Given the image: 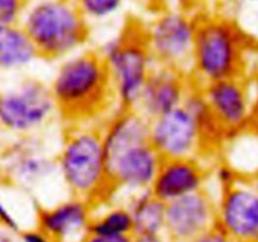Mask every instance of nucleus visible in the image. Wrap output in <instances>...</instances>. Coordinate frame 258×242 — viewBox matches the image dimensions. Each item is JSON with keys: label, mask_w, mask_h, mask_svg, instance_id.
<instances>
[{"label": "nucleus", "mask_w": 258, "mask_h": 242, "mask_svg": "<svg viewBox=\"0 0 258 242\" xmlns=\"http://www.w3.org/2000/svg\"><path fill=\"white\" fill-rule=\"evenodd\" d=\"M49 90L66 125L93 124L116 108L107 70L98 50L82 49L59 60Z\"/></svg>", "instance_id": "obj_1"}, {"label": "nucleus", "mask_w": 258, "mask_h": 242, "mask_svg": "<svg viewBox=\"0 0 258 242\" xmlns=\"http://www.w3.org/2000/svg\"><path fill=\"white\" fill-rule=\"evenodd\" d=\"M226 138L212 116L203 91L196 85L183 105L150 120L149 143L163 159H213Z\"/></svg>", "instance_id": "obj_2"}, {"label": "nucleus", "mask_w": 258, "mask_h": 242, "mask_svg": "<svg viewBox=\"0 0 258 242\" xmlns=\"http://www.w3.org/2000/svg\"><path fill=\"white\" fill-rule=\"evenodd\" d=\"M55 158L59 180L67 194L93 204L113 198L110 160L100 126L66 125Z\"/></svg>", "instance_id": "obj_3"}, {"label": "nucleus", "mask_w": 258, "mask_h": 242, "mask_svg": "<svg viewBox=\"0 0 258 242\" xmlns=\"http://www.w3.org/2000/svg\"><path fill=\"white\" fill-rule=\"evenodd\" d=\"M248 47V38L233 20L216 14L197 17L188 73L193 85L204 87L227 78L244 77Z\"/></svg>", "instance_id": "obj_4"}, {"label": "nucleus", "mask_w": 258, "mask_h": 242, "mask_svg": "<svg viewBox=\"0 0 258 242\" xmlns=\"http://www.w3.org/2000/svg\"><path fill=\"white\" fill-rule=\"evenodd\" d=\"M20 25L43 59L59 62L85 49L90 39V23L75 0H35Z\"/></svg>", "instance_id": "obj_5"}, {"label": "nucleus", "mask_w": 258, "mask_h": 242, "mask_svg": "<svg viewBox=\"0 0 258 242\" xmlns=\"http://www.w3.org/2000/svg\"><path fill=\"white\" fill-rule=\"evenodd\" d=\"M107 70L116 108H136L143 88L156 67L145 44L143 27L128 25L98 48Z\"/></svg>", "instance_id": "obj_6"}, {"label": "nucleus", "mask_w": 258, "mask_h": 242, "mask_svg": "<svg viewBox=\"0 0 258 242\" xmlns=\"http://www.w3.org/2000/svg\"><path fill=\"white\" fill-rule=\"evenodd\" d=\"M197 32L190 12L164 8L143 27L145 44L156 66L189 73Z\"/></svg>", "instance_id": "obj_7"}, {"label": "nucleus", "mask_w": 258, "mask_h": 242, "mask_svg": "<svg viewBox=\"0 0 258 242\" xmlns=\"http://www.w3.org/2000/svg\"><path fill=\"white\" fill-rule=\"evenodd\" d=\"M59 118L48 83L27 78L0 93V126L30 136Z\"/></svg>", "instance_id": "obj_8"}, {"label": "nucleus", "mask_w": 258, "mask_h": 242, "mask_svg": "<svg viewBox=\"0 0 258 242\" xmlns=\"http://www.w3.org/2000/svg\"><path fill=\"white\" fill-rule=\"evenodd\" d=\"M201 88L212 116L227 136L257 123L258 86L251 78H227Z\"/></svg>", "instance_id": "obj_9"}, {"label": "nucleus", "mask_w": 258, "mask_h": 242, "mask_svg": "<svg viewBox=\"0 0 258 242\" xmlns=\"http://www.w3.org/2000/svg\"><path fill=\"white\" fill-rule=\"evenodd\" d=\"M217 227L234 242H258V186L241 179L217 197Z\"/></svg>", "instance_id": "obj_10"}, {"label": "nucleus", "mask_w": 258, "mask_h": 242, "mask_svg": "<svg viewBox=\"0 0 258 242\" xmlns=\"http://www.w3.org/2000/svg\"><path fill=\"white\" fill-rule=\"evenodd\" d=\"M110 160L113 198L125 201L134 194L150 191L163 156L150 143L127 149Z\"/></svg>", "instance_id": "obj_11"}, {"label": "nucleus", "mask_w": 258, "mask_h": 242, "mask_svg": "<svg viewBox=\"0 0 258 242\" xmlns=\"http://www.w3.org/2000/svg\"><path fill=\"white\" fill-rule=\"evenodd\" d=\"M217 226V198L208 189L166 203L164 234L170 242H188Z\"/></svg>", "instance_id": "obj_12"}, {"label": "nucleus", "mask_w": 258, "mask_h": 242, "mask_svg": "<svg viewBox=\"0 0 258 242\" xmlns=\"http://www.w3.org/2000/svg\"><path fill=\"white\" fill-rule=\"evenodd\" d=\"M93 203L81 197L66 194L63 198L42 207L37 214V227L53 242H83L91 232Z\"/></svg>", "instance_id": "obj_13"}, {"label": "nucleus", "mask_w": 258, "mask_h": 242, "mask_svg": "<svg viewBox=\"0 0 258 242\" xmlns=\"http://www.w3.org/2000/svg\"><path fill=\"white\" fill-rule=\"evenodd\" d=\"M212 159H163L150 192L164 203L208 189Z\"/></svg>", "instance_id": "obj_14"}, {"label": "nucleus", "mask_w": 258, "mask_h": 242, "mask_svg": "<svg viewBox=\"0 0 258 242\" xmlns=\"http://www.w3.org/2000/svg\"><path fill=\"white\" fill-rule=\"evenodd\" d=\"M191 87L188 73L156 66L144 86L136 110L153 120L183 105Z\"/></svg>", "instance_id": "obj_15"}, {"label": "nucleus", "mask_w": 258, "mask_h": 242, "mask_svg": "<svg viewBox=\"0 0 258 242\" xmlns=\"http://www.w3.org/2000/svg\"><path fill=\"white\" fill-rule=\"evenodd\" d=\"M55 153H50L39 139H28L13 150L8 170L12 178L28 189L60 183ZM62 184V183H60Z\"/></svg>", "instance_id": "obj_16"}, {"label": "nucleus", "mask_w": 258, "mask_h": 242, "mask_svg": "<svg viewBox=\"0 0 258 242\" xmlns=\"http://www.w3.org/2000/svg\"><path fill=\"white\" fill-rule=\"evenodd\" d=\"M98 126L108 159L149 143L150 120L136 108H115Z\"/></svg>", "instance_id": "obj_17"}, {"label": "nucleus", "mask_w": 258, "mask_h": 242, "mask_svg": "<svg viewBox=\"0 0 258 242\" xmlns=\"http://www.w3.org/2000/svg\"><path fill=\"white\" fill-rule=\"evenodd\" d=\"M217 158L228 164L241 179L253 180L258 174V123L227 136Z\"/></svg>", "instance_id": "obj_18"}, {"label": "nucleus", "mask_w": 258, "mask_h": 242, "mask_svg": "<svg viewBox=\"0 0 258 242\" xmlns=\"http://www.w3.org/2000/svg\"><path fill=\"white\" fill-rule=\"evenodd\" d=\"M38 58L37 48L22 25L0 28V71L22 70Z\"/></svg>", "instance_id": "obj_19"}, {"label": "nucleus", "mask_w": 258, "mask_h": 242, "mask_svg": "<svg viewBox=\"0 0 258 242\" xmlns=\"http://www.w3.org/2000/svg\"><path fill=\"white\" fill-rule=\"evenodd\" d=\"M125 203L133 217L134 234H164L166 203L150 191L134 194Z\"/></svg>", "instance_id": "obj_20"}, {"label": "nucleus", "mask_w": 258, "mask_h": 242, "mask_svg": "<svg viewBox=\"0 0 258 242\" xmlns=\"http://www.w3.org/2000/svg\"><path fill=\"white\" fill-rule=\"evenodd\" d=\"M91 232L108 236H134L133 217L125 201L111 198L93 204Z\"/></svg>", "instance_id": "obj_21"}, {"label": "nucleus", "mask_w": 258, "mask_h": 242, "mask_svg": "<svg viewBox=\"0 0 258 242\" xmlns=\"http://www.w3.org/2000/svg\"><path fill=\"white\" fill-rule=\"evenodd\" d=\"M88 23L105 22L122 10L126 0H75Z\"/></svg>", "instance_id": "obj_22"}, {"label": "nucleus", "mask_w": 258, "mask_h": 242, "mask_svg": "<svg viewBox=\"0 0 258 242\" xmlns=\"http://www.w3.org/2000/svg\"><path fill=\"white\" fill-rule=\"evenodd\" d=\"M27 7V0H0V28L20 24Z\"/></svg>", "instance_id": "obj_23"}, {"label": "nucleus", "mask_w": 258, "mask_h": 242, "mask_svg": "<svg viewBox=\"0 0 258 242\" xmlns=\"http://www.w3.org/2000/svg\"><path fill=\"white\" fill-rule=\"evenodd\" d=\"M188 242H234V241L228 236V234L224 233L221 228H218V227L216 226L213 227V228L206 231L204 233L189 239Z\"/></svg>", "instance_id": "obj_24"}, {"label": "nucleus", "mask_w": 258, "mask_h": 242, "mask_svg": "<svg viewBox=\"0 0 258 242\" xmlns=\"http://www.w3.org/2000/svg\"><path fill=\"white\" fill-rule=\"evenodd\" d=\"M19 242H53V239L39 227L25 229L20 233Z\"/></svg>", "instance_id": "obj_25"}, {"label": "nucleus", "mask_w": 258, "mask_h": 242, "mask_svg": "<svg viewBox=\"0 0 258 242\" xmlns=\"http://www.w3.org/2000/svg\"><path fill=\"white\" fill-rule=\"evenodd\" d=\"M83 242H133V236H108L90 232Z\"/></svg>", "instance_id": "obj_26"}, {"label": "nucleus", "mask_w": 258, "mask_h": 242, "mask_svg": "<svg viewBox=\"0 0 258 242\" xmlns=\"http://www.w3.org/2000/svg\"><path fill=\"white\" fill-rule=\"evenodd\" d=\"M0 222H2L8 229H10V231H18V228H19V224H18L17 219L13 217V214L8 211L5 204L3 203L2 197H0Z\"/></svg>", "instance_id": "obj_27"}, {"label": "nucleus", "mask_w": 258, "mask_h": 242, "mask_svg": "<svg viewBox=\"0 0 258 242\" xmlns=\"http://www.w3.org/2000/svg\"><path fill=\"white\" fill-rule=\"evenodd\" d=\"M165 4V8L171 9H180L190 12L191 8L197 4V0H161Z\"/></svg>", "instance_id": "obj_28"}, {"label": "nucleus", "mask_w": 258, "mask_h": 242, "mask_svg": "<svg viewBox=\"0 0 258 242\" xmlns=\"http://www.w3.org/2000/svg\"><path fill=\"white\" fill-rule=\"evenodd\" d=\"M133 242H170L165 234H134Z\"/></svg>", "instance_id": "obj_29"}, {"label": "nucleus", "mask_w": 258, "mask_h": 242, "mask_svg": "<svg viewBox=\"0 0 258 242\" xmlns=\"http://www.w3.org/2000/svg\"><path fill=\"white\" fill-rule=\"evenodd\" d=\"M0 242H15L9 233L0 232Z\"/></svg>", "instance_id": "obj_30"}, {"label": "nucleus", "mask_w": 258, "mask_h": 242, "mask_svg": "<svg viewBox=\"0 0 258 242\" xmlns=\"http://www.w3.org/2000/svg\"><path fill=\"white\" fill-rule=\"evenodd\" d=\"M253 182H254V183H256L257 186H258V174H257V175H256V178L253 179Z\"/></svg>", "instance_id": "obj_31"}, {"label": "nucleus", "mask_w": 258, "mask_h": 242, "mask_svg": "<svg viewBox=\"0 0 258 242\" xmlns=\"http://www.w3.org/2000/svg\"><path fill=\"white\" fill-rule=\"evenodd\" d=\"M249 2H253V3H258V0H249Z\"/></svg>", "instance_id": "obj_32"}, {"label": "nucleus", "mask_w": 258, "mask_h": 242, "mask_svg": "<svg viewBox=\"0 0 258 242\" xmlns=\"http://www.w3.org/2000/svg\"><path fill=\"white\" fill-rule=\"evenodd\" d=\"M257 123H258V115H257Z\"/></svg>", "instance_id": "obj_33"}]
</instances>
